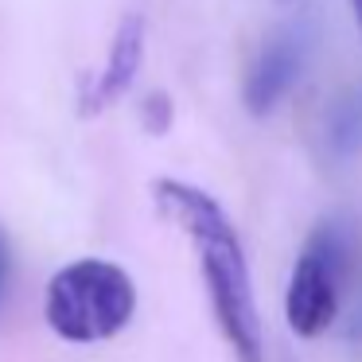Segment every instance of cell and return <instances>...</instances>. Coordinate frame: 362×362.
<instances>
[{"mask_svg": "<svg viewBox=\"0 0 362 362\" xmlns=\"http://www.w3.org/2000/svg\"><path fill=\"white\" fill-rule=\"evenodd\" d=\"M136 312V284L117 261L78 257L47 281L43 315L66 343H105L129 327Z\"/></svg>", "mask_w": 362, "mask_h": 362, "instance_id": "obj_2", "label": "cell"}, {"mask_svg": "<svg viewBox=\"0 0 362 362\" xmlns=\"http://www.w3.org/2000/svg\"><path fill=\"white\" fill-rule=\"evenodd\" d=\"M141 59H144V16L141 12H129L117 24V35L110 43L105 66L94 74V82L82 94V110L94 113V110H105V105L117 102L133 86V74L141 71Z\"/></svg>", "mask_w": 362, "mask_h": 362, "instance_id": "obj_5", "label": "cell"}, {"mask_svg": "<svg viewBox=\"0 0 362 362\" xmlns=\"http://www.w3.org/2000/svg\"><path fill=\"white\" fill-rule=\"evenodd\" d=\"M354 4V16H358V24H362V0H351Z\"/></svg>", "mask_w": 362, "mask_h": 362, "instance_id": "obj_7", "label": "cell"}, {"mask_svg": "<svg viewBox=\"0 0 362 362\" xmlns=\"http://www.w3.org/2000/svg\"><path fill=\"white\" fill-rule=\"evenodd\" d=\"M12 269H16V261H12V238H8V230L0 226V308H4L8 288H12Z\"/></svg>", "mask_w": 362, "mask_h": 362, "instance_id": "obj_6", "label": "cell"}, {"mask_svg": "<svg viewBox=\"0 0 362 362\" xmlns=\"http://www.w3.org/2000/svg\"><path fill=\"white\" fill-rule=\"evenodd\" d=\"M308 47H312V35L308 28L292 24L281 28L265 40V47L257 51L250 74H245V105L250 113H269L292 86L300 82V71L308 63Z\"/></svg>", "mask_w": 362, "mask_h": 362, "instance_id": "obj_4", "label": "cell"}, {"mask_svg": "<svg viewBox=\"0 0 362 362\" xmlns=\"http://www.w3.org/2000/svg\"><path fill=\"white\" fill-rule=\"evenodd\" d=\"M152 195H156L160 214L175 222L195 245L206 296L214 308V323H218L226 346L234 351V358L265 362V331H261L257 300H253L245 250L234 222L218 206V199H211L203 187L183 180H160Z\"/></svg>", "mask_w": 362, "mask_h": 362, "instance_id": "obj_1", "label": "cell"}, {"mask_svg": "<svg viewBox=\"0 0 362 362\" xmlns=\"http://www.w3.org/2000/svg\"><path fill=\"white\" fill-rule=\"evenodd\" d=\"M346 269V238L339 226H320L300 261L292 265L284 315L300 339H315L339 315V276Z\"/></svg>", "mask_w": 362, "mask_h": 362, "instance_id": "obj_3", "label": "cell"}]
</instances>
